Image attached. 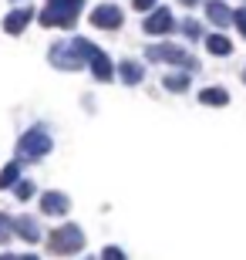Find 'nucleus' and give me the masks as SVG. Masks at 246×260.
<instances>
[{
  "mask_svg": "<svg viewBox=\"0 0 246 260\" xmlns=\"http://www.w3.org/2000/svg\"><path fill=\"white\" fill-rule=\"evenodd\" d=\"M81 243H85V233H81L78 223H64V226H57L51 233V250L54 253H78Z\"/></svg>",
  "mask_w": 246,
  "mask_h": 260,
  "instance_id": "f257e3e1",
  "label": "nucleus"
},
{
  "mask_svg": "<svg viewBox=\"0 0 246 260\" xmlns=\"http://www.w3.org/2000/svg\"><path fill=\"white\" fill-rule=\"evenodd\" d=\"M75 48L81 51V58H88V64H91V71H95L98 81H112V78H115V68H112V61H108V54H101L95 44L75 41Z\"/></svg>",
  "mask_w": 246,
  "mask_h": 260,
  "instance_id": "f03ea898",
  "label": "nucleus"
},
{
  "mask_svg": "<svg viewBox=\"0 0 246 260\" xmlns=\"http://www.w3.org/2000/svg\"><path fill=\"white\" fill-rule=\"evenodd\" d=\"M51 135L44 132V128H34V132H27L24 139H20V155H27V159H41V155L51 152Z\"/></svg>",
  "mask_w": 246,
  "mask_h": 260,
  "instance_id": "7ed1b4c3",
  "label": "nucleus"
},
{
  "mask_svg": "<svg viewBox=\"0 0 246 260\" xmlns=\"http://www.w3.org/2000/svg\"><path fill=\"white\" fill-rule=\"evenodd\" d=\"M149 58H152V61H172V64H182L186 71H192V68H196V61H192L189 51L172 48V44H162V48H149Z\"/></svg>",
  "mask_w": 246,
  "mask_h": 260,
  "instance_id": "20e7f679",
  "label": "nucleus"
},
{
  "mask_svg": "<svg viewBox=\"0 0 246 260\" xmlns=\"http://www.w3.org/2000/svg\"><path fill=\"white\" fill-rule=\"evenodd\" d=\"M91 24H95V27H104V30L122 27V10L112 7V4H101L98 10H91Z\"/></svg>",
  "mask_w": 246,
  "mask_h": 260,
  "instance_id": "39448f33",
  "label": "nucleus"
},
{
  "mask_svg": "<svg viewBox=\"0 0 246 260\" xmlns=\"http://www.w3.org/2000/svg\"><path fill=\"white\" fill-rule=\"evenodd\" d=\"M172 27H175V20H172L169 10H152L145 17V34H169Z\"/></svg>",
  "mask_w": 246,
  "mask_h": 260,
  "instance_id": "423d86ee",
  "label": "nucleus"
},
{
  "mask_svg": "<svg viewBox=\"0 0 246 260\" xmlns=\"http://www.w3.org/2000/svg\"><path fill=\"white\" fill-rule=\"evenodd\" d=\"M30 17H34V10H30V7L7 10V17H4V30H7V34H20V30L30 24Z\"/></svg>",
  "mask_w": 246,
  "mask_h": 260,
  "instance_id": "0eeeda50",
  "label": "nucleus"
},
{
  "mask_svg": "<svg viewBox=\"0 0 246 260\" xmlns=\"http://www.w3.org/2000/svg\"><path fill=\"white\" fill-rule=\"evenodd\" d=\"M51 61H54L57 68H81L85 64V58H81V51L78 48H51Z\"/></svg>",
  "mask_w": 246,
  "mask_h": 260,
  "instance_id": "6e6552de",
  "label": "nucleus"
},
{
  "mask_svg": "<svg viewBox=\"0 0 246 260\" xmlns=\"http://www.w3.org/2000/svg\"><path fill=\"white\" fill-rule=\"evenodd\" d=\"M67 206H71V203H67L64 193H44L41 196V210L48 213V216H64Z\"/></svg>",
  "mask_w": 246,
  "mask_h": 260,
  "instance_id": "1a4fd4ad",
  "label": "nucleus"
},
{
  "mask_svg": "<svg viewBox=\"0 0 246 260\" xmlns=\"http://www.w3.org/2000/svg\"><path fill=\"white\" fill-rule=\"evenodd\" d=\"M41 24H48V27H71L75 17H71V14H61V10H54V7H48V10H41Z\"/></svg>",
  "mask_w": 246,
  "mask_h": 260,
  "instance_id": "9d476101",
  "label": "nucleus"
},
{
  "mask_svg": "<svg viewBox=\"0 0 246 260\" xmlns=\"http://www.w3.org/2000/svg\"><path fill=\"white\" fill-rule=\"evenodd\" d=\"M206 10H209V20H213V24H223V27H226L229 20H233V10H229L223 0H209Z\"/></svg>",
  "mask_w": 246,
  "mask_h": 260,
  "instance_id": "9b49d317",
  "label": "nucleus"
},
{
  "mask_svg": "<svg viewBox=\"0 0 246 260\" xmlns=\"http://www.w3.org/2000/svg\"><path fill=\"white\" fill-rule=\"evenodd\" d=\"M118 75H122L125 85H138V81L145 78V68L135 64V61H122V64H118Z\"/></svg>",
  "mask_w": 246,
  "mask_h": 260,
  "instance_id": "f8f14e48",
  "label": "nucleus"
},
{
  "mask_svg": "<svg viewBox=\"0 0 246 260\" xmlns=\"http://www.w3.org/2000/svg\"><path fill=\"white\" fill-rule=\"evenodd\" d=\"M14 223H17V237H24L27 243L41 240V230H38V223L30 220V216H20V220H14Z\"/></svg>",
  "mask_w": 246,
  "mask_h": 260,
  "instance_id": "ddd939ff",
  "label": "nucleus"
},
{
  "mask_svg": "<svg viewBox=\"0 0 246 260\" xmlns=\"http://www.w3.org/2000/svg\"><path fill=\"white\" fill-rule=\"evenodd\" d=\"M206 48H209V54H223V58H226L229 51H233V41L223 38V34H209V38H206Z\"/></svg>",
  "mask_w": 246,
  "mask_h": 260,
  "instance_id": "4468645a",
  "label": "nucleus"
},
{
  "mask_svg": "<svg viewBox=\"0 0 246 260\" xmlns=\"http://www.w3.org/2000/svg\"><path fill=\"white\" fill-rule=\"evenodd\" d=\"M199 102L202 105H226L229 95H226V88H206V91H199Z\"/></svg>",
  "mask_w": 246,
  "mask_h": 260,
  "instance_id": "2eb2a0df",
  "label": "nucleus"
},
{
  "mask_svg": "<svg viewBox=\"0 0 246 260\" xmlns=\"http://www.w3.org/2000/svg\"><path fill=\"white\" fill-rule=\"evenodd\" d=\"M20 183V166L17 162H10L4 173H0V189H14V186Z\"/></svg>",
  "mask_w": 246,
  "mask_h": 260,
  "instance_id": "dca6fc26",
  "label": "nucleus"
},
{
  "mask_svg": "<svg viewBox=\"0 0 246 260\" xmlns=\"http://www.w3.org/2000/svg\"><path fill=\"white\" fill-rule=\"evenodd\" d=\"M162 85L169 88V91H186V88H189V71H182V75H165Z\"/></svg>",
  "mask_w": 246,
  "mask_h": 260,
  "instance_id": "f3484780",
  "label": "nucleus"
},
{
  "mask_svg": "<svg viewBox=\"0 0 246 260\" xmlns=\"http://www.w3.org/2000/svg\"><path fill=\"white\" fill-rule=\"evenodd\" d=\"M51 7L64 10V14H71V17H78V10L85 7V0H51Z\"/></svg>",
  "mask_w": 246,
  "mask_h": 260,
  "instance_id": "a211bd4d",
  "label": "nucleus"
},
{
  "mask_svg": "<svg viewBox=\"0 0 246 260\" xmlns=\"http://www.w3.org/2000/svg\"><path fill=\"white\" fill-rule=\"evenodd\" d=\"M101 260H128V257H125V250H122V247H104Z\"/></svg>",
  "mask_w": 246,
  "mask_h": 260,
  "instance_id": "6ab92c4d",
  "label": "nucleus"
},
{
  "mask_svg": "<svg viewBox=\"0 0 246 260\" xmlns=\"http://www.w3.org/2000/svg\"><path fill=\"white\" fill-rule=\"evenodd\" d=\"M182 30H186V34H189V38H199V34H202V27H199V20H182Z\"/></svg>",
  "mask_w": 246,
  "mask_h": 260,
  "instance_id": "aec40b11",
  "label": "nucleus"
},
{
  "mask_svg": "<svg viewBox=\"0 0 246 260\" xmlns=\"http://www.w3.org/2000/svg\"><path fill=\"white\" fill-rule=\"evenodd\" d=\"M14 189H17V200H30V196H34V186L30 183H17Z\"/></svg>",
  "mask_w": 246,
  "mask_h": 260,
  "instance_id": "412c9836",
  "label": "nucleus"
},
{
  "mask_svg": "<svg viewBox=\"0 0 246 260\" xmlns=\"http://www.w3.org/2000/svg\"><path fill=\"white\" fill-rule=\"evenodd\" d=\"M233 20H236V27L246 34V10H236V14H233Z\"/></svg>",
  "mask_w": 246,
  "mask_h": 260,
  "instance_id": "4be33fe9",
  "label": "nucleus"
},
{
  "mask_svg": "<svg viewBox=\"0 0 246 260\" xmlns=\"http://www.w3.org/2000/svg\"><path fill=\"white\" fill-rule=\"evenodd\" d=\"M7 233H10V220H7V216H0V243H4Z\"/></svg>",
  "mask_w": 246,
  "mask_h": 260,
  "instance_id": "5701e85b",
  "label": "nucleus"
},
{
  "mask_svg": "<svg viewBox=\"0 0 246 260\" xmlns=\"http://www.w3.org/2000/svg\"><path fill=\"white\" fill-rule=\"evenodd\" d=\"M135 7L138 10H155V0H135Z\"/></svg>",
  "mask_w": 246,
  "mask_h": 260,
  "instance_id": "b1692460",
  "label": "nucleus"
},
{
  "mask_svg": "<svg viewBox=\"0 0 246 260\" xmlns=\"http://www.w3.org/2000/svg\"><path fill=\"white\" fill-rule=\"evenodd\" d=\"M0 260H17V257H14V253H0Z\"/></svg>",
  "mask_w": 246,
  "mask_h": 260,
  "instance_id": "393cba45",
  "label": "nucleus"
},
{
  "mask_svg": "<svg viewBox=\"0 0 246 260\" xmlns=\"http://www.w3.org/2000/svg\"><path fill=\"white\" fill-rule=\"evenodd\" d=\"M182 4H196V0H182Z\"/></svg>",
  "mask_w": 246,
  "mask_h": 260,
  "instance_id": "a878e982",
  "label": "nucleus"
},
{
  "mask_svg": "<svg viewBox=\"0 0 246 260\" xmlns=\"http://www.w3.org/2000/svg\"><path fill=\"white\" fill-rule=\"evenodd\" d=\"M24 260H38V257H24Z\"/></svg>",
  "mask_w": 246,
  "mask_h": 260,
  "instance_id": "bb28decb",
  "label": "nucleus"
}]
</instances>
